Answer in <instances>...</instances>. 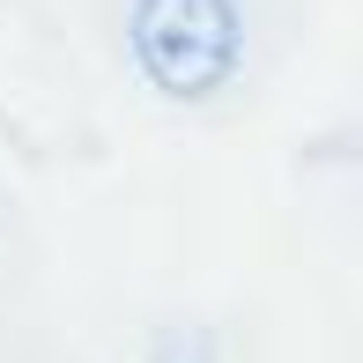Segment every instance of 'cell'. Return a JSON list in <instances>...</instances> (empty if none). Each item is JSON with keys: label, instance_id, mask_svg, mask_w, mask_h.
Instances as JSON below:
<instances>
[{"label": "cell", "instance_id": "cell-1", "mask_svg": "<svg viewBox=\"0 0 363 363\" xmlns=\"http://www.w3.org/2000/svg\"><path fill=\"white\" fill-rule=\"evenodd\" d=\"M126 45L156 96L201 104L216 96L245 60V15L238 0H134L126 8Z\"/></svg>", "mask_w": 363, "mask_h": 363}]
</instances>
